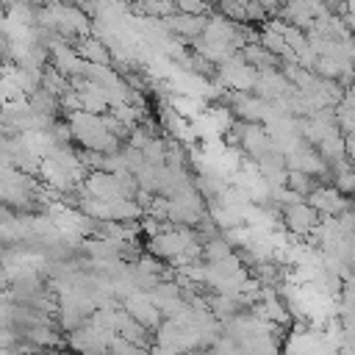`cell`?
<instances>
[{
    "mask_svg": "<svg viewBox=\"0 0 355 355\" xmlns=\"http://www.w3.org/2000/svg\"><path fill=\"white\" fill-rule=\"evenodd\" d=\"M125 311H128L139 324H144L147 330H153V327L161 322V308L153 302L150 291H136V294H130V297L125 300Z\"/></svg>",
    "mask_w": 355,
    "mask_h": 355,
    "instance_id": "obj_2",
    "label": "cell"
},
{
    "mask_svg": "<svg viewBox=\"0 0 355 355\" xmlns=\"http://www.w3.org/2000/svg\"><path fill=\"white\" fill-rule=\"evenodd\" d=\"M311 208H316L322 216H327V219H338L341 214H347L352 205H349V200L336 189V186H319L308 200H305Z\"/></svg>",
    "mask_w": 355,
    "mask_h": 355,
    "instance_id": "obj_1",
    "label": "cell"
},
{
    "mask_svg": "<svg viewBox=\"0 0 355 355\" xmlns=\"http://www.w3.org/2000/svg\"><path fill=\"white\" fill-rule=\"evenodd\" d=\"M75 53L86 61V64H94V67H108L114 53L108 47V42L97 39V36H80L78 44H75Z\"/></svg>",
    "mask_w": 355,
    "mask_h": 355,
    "instance_id": "obj_4",
    "label": "cell"
},
{
    "mask_svg": "<svg viewBox=\"0 0 355 355\" xmlns=\"http://www.w3.org/2000/svg\"><path fill=\"white\" fill-rule=\"evenodd\" d=\"M319 211L316 208H311L308 202H297V205H288L286 211H283V219H286V227L291 230V233H297V236H305V233H313L322 222H319Z\"/></svg>",
    "mask_w": 355,
    "mask_h": 355,
    "instance_id": "obj_3",
    "label": "cell"
}]
</instances>
